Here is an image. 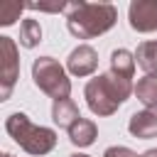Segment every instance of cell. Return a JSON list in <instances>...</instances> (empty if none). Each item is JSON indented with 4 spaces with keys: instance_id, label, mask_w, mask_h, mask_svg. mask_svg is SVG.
I'll list each match as a JSON object with an SVG mask.
<instances>
[{
    "instance_id": "obj_1",
    "label": "cell",
    "mask_w": 157,
    "mask_h": 157,
    "mask_svg": "<svg viewBox=\"0 0 157 157\" xmlns=\"http://www.w3.org/2000/svg\"><path fill=\"white\" fill-rule=\"evenodd\" d=\"M130 93H135V86H132V78H125V76H118L113 74L110 69L105 74H98L93 76L86 88H83V96H86V105L93 115H113L128 98Z\"/></svg>"
},
{
    "instance_id": "obj_2",
    "label": "cell",
    "mask_w": 157,
    "mask_h": 157,
    "mask_svg": "<svg viewBox=\"0 0 157 157\" xmlns=\"http://www.w3.org/2000/svg\"><path fill=\"white\" fill-rule=\"evenodd\" d=\"M118 20V10L110 2H69L66 7V27L78 39H93L105 34Z\"/></svg>"
},
{
    "instance_id": "obj_3",
    "label": "cell",
    "mask_w": 157,
    "mask_h": 157,
    "mask_svg": "<svg viewBox=\"0 0 157 157\" xmlns=\"http://www.w3.org/2000/svg\"><path fill=\"white\" fill-rule=\"evenodd\" d=\"M5 130L7 135L27 152L34 157H42L56 147V132L44 125H34L25 113H12L5 118Z\"/></svg>"
},
{
    "instance_id": "obj_4",
    "label": "cell",
    "mask_w": 157,
    "mask_h": 157,
    "mask_svg": "<svg viewBox=\"0 0 157 157\" xmlns=\"http://www.w3.org/2000/svg\"><path fill=\"white\" fill-rule=\"evenodd\" d=\"M32 81L34 86L47 93L54 101H64L71 96V81L66 69L54 59V56H39L32 64Z\"/></svg>"
},
{
    "instance_id": "obj_5",
    "label": "cell",
    "mask_w": 157,
    "mask_h": 157,
    "mask_svg": "<svg viewBox=\"0 0 157 157\" xmlns=\"http://www.w3.org/2000/svg\"><path fill=\"white\" fill-rule=\"evenodd\" d=\"M20 76V52L12 37H0V101H7Z\"/></svg>"
},
{
    "instance_id": "obj_6",
    "label": "cell",
    "mask_w": 157,
    "mask_h": 157,
    "mask_svg": "<svg viewBox=\"0 0 157 157\" xmlns=\"http://www.w3.org/2000/svg\"><path fill=\"white\" fill-rule=\"evenodd\" d=\"M128 22L135 32H157V0H135L128 7Z\"/></svg>"
},
{
    "instance_id": "obj_7",
    "label": "cell",
    "mask_w": 157,
    "mask_h": 157,
    "mask_svg": "<svg viewBox=\"0 0 157 157\" xmlns=\"http://www.w3.org/2000/svg\"><path fill=\"white\" fill-rule=\"evenodd\" d=\"M66 69L74 76H91L98 69V52L91 44H78L76 49H71L69 59H66Z\"/></svg>"
},
{
    "instance_id": "obj_8",
    "label": "cell",
    "mask_w": 157,
    "mask_h": 157,
    "mask_svg": "<svg viewBox=\"0 0 157 157\" xmlns=\"http://www.w3.org/2000/svg\"><path fill=\"white\" fill-rule=\"evenodd\" d=\"M128 130L132 137H140V140L157 137V108H145L140 113H132L128 120Z\"/></svg>"
},
{
    "instance_id": "obj_9",
    "label": "cell",
    "mask_w": 157,
    "mask_h": 157,
    "mask_svg": "<svg viewBox=\"0 0 157 157\" xmlns=\"http://www.w3.org/2000/svg\"><path fill=\"white\" fill-rule=\"evenodd\" d=\"M98 137V128L93 120L88 118H78L71 128H69V140L76 145V147H91Z\"/></svg>"
},
{
    "instance_id": "obj_10",
    "label": "cell",
    "mask_w": 157,
    "mask_h": 157,
    "mask_svg": "<svg viewBox=\"0 0 157 157\" xmlns=\"http://www.w3.org/2000/svg\"><path fill=\"white\" fill-rule=\"evenodd\" d=\"M81 118V113H78V105L71 101V98H64V101H54V105H52V120L59 125V128H64V130H69L76 120Z\"/></svg>"
},
{
    "instance_id": "obj_11",
    "label": "cell",
    "mask_w": 157,
    "mask_h": 157,
    "mask_svg": "<svg viewBox=\"0 0 157 157\" xmlns=\"http://www.w3.org/2000/svg\"><path fill=\"white\" fill-rule=\"evenodd\" d=\"M135 64L145 71V76H157V39H150V42L137 44Z\"/></svg>"
},
{
    "instance_id": "obj_12",
    "label": "cell",
    "mask_w": 157,
    "mask_h": 157,
    "mask_svg": "<svg viewBox=\"0 0 157 157\" xmlns=\"http://www.w3.org/2000/svg\"><path fill=\"white\" fill-rule=\"evenodd\" d=\"M110 71L125 78H132L135 74V54H130L128 49H113L110 52Z\"/></svg>"
},
{
    "instance_id": "obj_13",
    "label": "cell",
    "mask_w": 157,
    "mask_h": 157,
    "mask_svg": "<svg viewBox=\"0 0 157 157\" xmlns=\"http://www.w3.org/2000/svg\"><path fill=\"white\" fill-rule=\"evenodd\" d=\"M135 96L145 108H157V76H142L135 83Z\"/></svg>"
},
{
    "instance_id": "obj_14",
    "label": "cell",
    "mask_w": 157,
    "mask_h": 157,
    "mask_svg": "<svg viewBox=\"0 0 157 157\" xmlns=\"http://www.w3.org/2000/svg\"><path fill=\"white\" fill-rule=\"evenodd\" d=\"M42 42V27L37 20H22L20 22V44L25 49H34Z\"/></svg>"
},
{
    "instance_id": "obj_15",
    "label": "cell",
    "mask_w": 157,
    "mask_h": 157,
    "mask_svg": "<svg viewBox=\"0 0 157 157\" xmlns=\"http://www.w3.org/2000/svg\"><path fill=\"white\" fill-rule=\"evenodd\" d=\"M22 10H25L22 2H17V0H5V2L0 5V25H2V27L15 25V20H20V12H22Z\"/></svg>"
},
{
    "instance_id": "obj_16",
    "label": "cell",
    "mask_w": 157,
    "mask_h": 157,
    "mask_svg": "<svg viewBox=\"0 0 157 157\" xmlns=\"http://www.w3.org/2000/svg\"><path fill=\"white\" fill-rule=\"evenodd\" d=\"M25 7L27 10H39V12H66L69 2H29Z\"/></svg>"
},
{
    "instance_id": "obj_17",
    "label": "cell",
    "mask_w": 157,
    "mask_h": 157,
    "mask_svg": "<svg viewBox=\"0 0 157 157\" xmlns=\"http://www.w3.org/2000/svg\"><path fill=\"white\" fill-rule=\"evenodd\" d=\"M103 157H140V155L132 152V150L125 147V145H113V147H108V150L103 152Z\"/></svg>"
},
{
    "instance_id": "obj_18",
    "label": "cell",
    "mask_w": 157,
    "mask_h": 157,
    "mask_svg": "<svg viewBox=\"0 0 157 157\" xmlns=\"http://www.w3.org/2000/svg\"><path fill=\"white\" fill-rule=\"evenodd\" d=\"M140 157H157V147H152V150H147V152H142Z\"/></svg>"
},
{
    "instance_id": "obj_19",
    "label": "cell",
    "mask_w": 157,
    "mask_h": 157,
    "mask_svg": "<svg viewBox=\"0 0 157 157\" xmlns=\"http://www.w3.org/2000/svg\"><path fill=\"white\" fill-rule=\"evenodd\" d=\"M69 157H91V155H86V152H74V155H69Z\"/></svg>"
},
{
    "instance_id": "obj_20",
    "label": "cell",
    "mask_w": 157,
    "mask_h": 157,
    "mask_svg": "<svg viewBox=\"0 0 157 157\" xmlns=\"http://www.w3.org/2000/svg\"><path fill=\"white\" fill-rule=\"evenodd\" d=\"M2 157H12V155H10V152H5V155H2Z\"/></svg>"
}]
</instances>
